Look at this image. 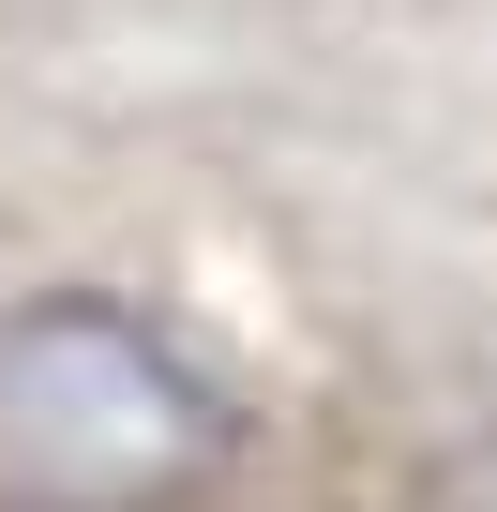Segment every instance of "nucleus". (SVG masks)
<instances>
[{"instance_id":"f257e3e1","label":"nucleus","mask_w":497,"mask_h":512,"mask_svg":"<svg viewBox=\"0 0 497 512\" xmlns=\"http://www.w3.org/2000/svg\"><path fill=\"white\" fill-rule=\"evenodd\" d=\"M226 452H241L226 377L136 302L61 287L31 317H0V482L31 512H151Z\"/></svg>"}]
</instances>
